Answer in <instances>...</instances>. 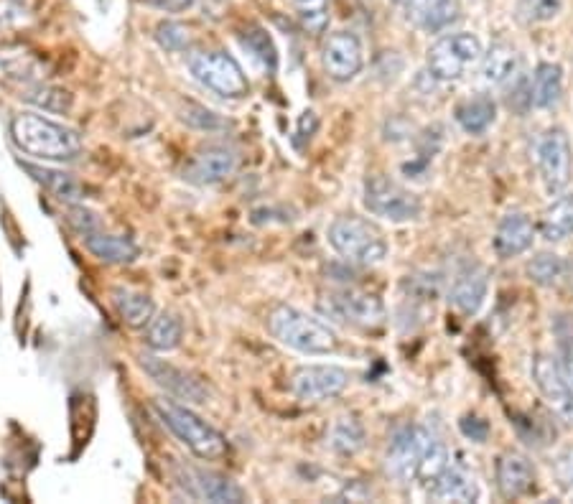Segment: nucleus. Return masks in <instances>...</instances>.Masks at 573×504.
<instances>
[{
    "label": "nucleus",
    "mask_w": 573,
    "mask_h": 504,
    "mask_svg": "<svg viewBox=\"0 0 573 504\" xmlns=\"http://www.w3.org/2000/svg\"><path fill=\"white\" fill-rule=\"evenodd\" d=\"M13 143L26 156L41 161H72L82 151V138L77 130L46 118L41 112H21L11 123Z\"/></svg>",
    "instance_id": "1"
},
{
    "label": "nucleus",
    "mask_w": 573,
    "mask_h": 504,
    "mask_svg": "<svg viewBox=\"0 0 573 504\" xmlns=\"http://www.w3.org/2000/svg\"><path fill=\"white\" fill-rule=\"evenodd\" d=\"M268 331L283 347L293 349V352L311 354V357H324V354L337 352L339 344L332 326L296 306L273 308L268 316Z\"/></svg>",
    "instance_id": "2"
},
{
    "label": "nucleus",
    "mask_w": 573,
    "mask_h": 504,
    "mask_svg": "<svg viewBox=\"0 0 573 504\" xmlns=\"http://www.w3.org/2000/svg\"><path fill=\"white\" fill-rule=\"evenodd\" d=\"M158 418L191 454L202 461H220L227 456V438L222 436L214 426H209L207 420L199 418L191 408H186L184 403H176V400L158 398L153 403Z\"/></svg>",
    "instance_id": "3"
},
{
    "label": "nucleus",
    "mask_w": 573,
    "mask_h": 504,
    "mask_svg": "<svg viewBox=\"0 0 573 504\" xmlns=\"http://www.w3.org/2000/svg\"><path fill=\"white\" fill-rule=\"evenodd\" d=\"M326 240L334 250L357 265H377L388 258V242L377 227L360 217H339L329 224Z\"/></svg>",
    "instance_id": "4"
},
{
    "label": "nucleus",
    "mask_w": 573,
    "mask_h": 504,
    "mask_svg": "<svg viewBox=\"0 0 573 504\" xmlns=\"http://www.w3.org/2000/svg\"><path fill=\"white\" fill-rule=\"evenodd\" d=\"M189 74L202 87L227 100H240L248 95L250 82L240 64L225 51H199L189 56Z\"/></svg>",
    "instance_id": "5"
},
{
    "label": "nucleus",
    "mask_w": 573,
    "mask_h": 504,
    "mask_svg": "<svg viewBox=\"0 0 573 504\" xmlns=\"http://www.w3.org/2000/svg\"><path fill=\"white\" fill-rule=\"evenodd\" d=\"M362 204L372 217H380L385 222L405 224L416 222L423 214V204L418 194L411 189L395 184L388 176H370L365 181V194H362Z\"/></svg>",
    "instance_id": "6"
},
{
    "label": "nucleus",
    "mask_w": 573,
    "mask_h": 504,
    "mask_svg": "<svg viewBox=\"0 0 573 504\" xmlns=\"http://www.w3.org/2000/svg\"><path fill=\"white\" fill-rule=\"evenodd\" d=\"M482 54L484 46L477 34H469V31L449 34L428 49V72L441 82H451V79H459L474 62H479Z\"/></svg>",
    "instance_id": "7"
},
{
    "label": "nucleus",
    "mask_w": 573,
    "mask_h": 504,
    "mask_svg": "<svg viewBox=\"0 0 573 504\" xmlns=\"http://www.w3.org/2000/svg\"><path fill=\"white\" fill-rule=\"evenodd\" d=\"M321 314H326L329 319L342 321V324L362 326V329H377V326L385 324L388 319V311H385V303L377 296L370 293L354 291V288H342V291H332L326 296L319 298Z\"/></svg>",
    "instance_id": "8"
},
{
    "label": "nucleus",
    "mask_w": 573,
    "mask_h": 504,
    "mask_svg": "<svg viewBox=\"0 0 573 504\" xmlns=\"http://www.w3.org/2000/svg\"><path fill=\"white\" fill-rule=\"evenodd\" d=\"M535 158H538V174L545 191L558 196L571 179V140H568L566 130H545L535 148Z\"/></svg>",
    "instance_id": "9"
},
{
    "label": "nucleus",
    "mask_w": 573,
    "mask_h": 504,
    "mask_svg": "<svg viewBox=\"0 0 573 504\" xmlns=\"http://www.w3.org/2000/svg\"><path fill=\"white\" fill-rule=\"evenodd\" d=\"M428 446H431V438H428L423 428L405 426L395 431L393 438H390L388 454H385V471H388V476H393L395 482L400 484L416 479L418 466H421V459Z\"/></svg>",
    "instance_id": "10"
},
{
    "label": "nucleus",
    "mask_w": 573,
    "mask_h": 504,
    "mask_svg": "<svg viewBox=\"0 0 573 504\" xmlns=\"http://www.w3.org/2000/svg\"><path fill=\"white\" fill-rule=\"evenodd\" d=\"M321 64L334 82H349L365 67V46L352 31H334L321 46Z\"/></svg>",
    "instance_id": "11"
},
{
    "label": "nucleus",
    "mask_w": 573,
    "mask_h": 504,
    "mask_svg": "<svg viewBox=\"0 0 573 504\" xmlns=\"http://www.w3.org/2000/svg\"><path fill=\"white\" fill-rule=\"evenodd\" d=\"M349 385V372L337 364H306L293 372L291 392L304 403H321L337 398Z\"/></svg>",
    "instance_id": "12"
},
{
    "label": "nucleus",
    "mask_w": 573,
    "mask_h": 504,
    "mask_svg": "<svg viewBox=\"0 0 573 504\" xmlns=\"http://www.w3.org/2000/svg\"><path fill=\"white\" fill-rule=\"evenodd\" d=\"M141 367L146 370V375L151 377L158 387H163V390L171 392L174 398L184 400V403L202 405L209 400L207 385H204L199 377L181 370V367H176V364L166 362V359L153 357V354H143Z\"/></svg>",
    "instance_id": "13"
},
{
    "label": "nucleus",
    "mask_w": 573,
    "mask_h": 504,
    "mask_svg": "<svg viewBox=\"0 0 573 504\" xmlns=\"http://www.w3.org/2000/svg\"><path fill=\"white\" fill-rule=\"evenodd\" d=\"M179 484L191 499L214 504H240L248 499L245 489L237 487L232 479L217 474V471L199 469V466H184L179 471Z\"/></svg>",
    "instance_id": "14"
},
{
    "label": "nucleus",
    "mask_w": 573,
    "mask_h": 504,
    "mask_svg": "<svg viewBox=\"0 0 573 504\" xmlns=\"http://www.w3.org/2000/svg\"><path fill=\"white\" fill-rule=\"evenodd\" d=\"M237 163H240L237 151H232L230 146L212 143V146L202 148V151L191 156V161L184 168V179L197 186L220 184V181L230 179L235 174Z\"/></svg>",
    "instance_id": "15"
},
{
    "label": "nucleus",
    "mask_w": 573,
    "mask_h": 504,
    "mask_svg": "<svg viewBox=\"0 0 573 504\" xmlns=\"http://www.w3.org/2000/svg\"><path fill=\"white\" fill-rule=\"evenodd\" d=\"M533 380L538 385L540 395L553 405L561 415L573 413V395L571 385H568L566 370L558 364L556 357L551 354H538L533 362Z\"/></svg>",
    "instance_id": "16"
},
{
    "label": "nucleus",
    "mask_w": 573,
    "mask_h": 504,
    "mask_svg": "<svg viewBox=\"0 0 573 504\" xmlns=\"http://www.w3.org/2000/svg\"><path fill=\"white\" fill-rule=\"evenodd\" d=\"M405 21L426 31L439 34L459 18V0H398Z\"/></svg>",
    "instance_id": "17"
},
{
    "label": "nucleus",
    "mask_w": 573,
    "mask_h": 504,
    "mask_svg": "<svg viewBox=\"0 0 573 504\" xmlns=\"http://www.w3.org/2000/svg\"><path fill=\"white\" fill-rule=\"evenodd\" d=\"M535 240V227L525 214H507L502 222L497 224L495 232V252L497 258H517L533 247Z\"/></svg>",
    "instance_id": "18"
},
{
    "label": "nucleus",
    "mask_w": 573,
    "mask_h": 504,
    "mask_svg": "<svg viewBox=\"0 0 573 504\" xmlns=\"http://www.w3.org/2000/svg\"><path fill=\"white\" fill-rule=\"evenodd\" d=\"M489 291V275L482 265H467L451 286V303L464 314H477Z\"/></svg>",
    "instance_id": "19"
},
{
    "label": "nucleus",
    "mask_w": 573,
    "mask_h": 504,
    "mask_svg": "<svg viewBox=\"0 0 573 504\" xmlns=\"http://www.w3.org/2000/svg\"><path fill=\"white\" fill-rule=\"evenodd\" d=\"M535 471L523 454H505L497 461V487L505 497H523L533 489Z\"/></svg>",
    "instance_id": "20"
},
{
    "label": "nucleus",
    "mask_w": 573,
    "mask_h": 504,
    "mask_svg": "<svg viewBox=\"0 0 573 504\" xmlns=\"http://www.w3.org/2000/svg\"><path fill=\"white\" fill-rule=\"evenodd\" d=\"M431 497L439 502H477L479 487L474 476L459 466H451L431 484Z\"/></svg>",
    "instance_id": "21"
},
{
    "label": "nucleus",
    "mask_w": 573,
    "mask_h": 504,
    "mask_svg": "<svg viewBox=\"0 0 573 504\" xmlns=\"http://www.w3.org/2000/svg\"><path fill=\"white\" fill-rule=\"evenodd\" d=\"M85 247L92 252V255H95L97 260H102V263H115V265L133 263V260L141 255L138 245H135L130 237L107 235V232H102V230L95 232V235H87Z\"/></svg>",
    "instance_id": "22"
},
{
    "label": "nucleus",
    "mask_w": 573,
    "mask_h": 504,
    "mask_svg": "<svg viewBox=\"0 0 573 504\" xmlns=\"http://www.w3.org/2000/svg\"><path fill=\"white\" fill-rule=\"evenodd\" d=\"M110 298H113V306L120 319L128 326H133V329H143V326L151 324V319L156 316L153 298L146 296V293L130 291V288H115V291L110 293Z\"/></svg>",
    "instance_id": "23"
},
{
    "label": "nucleus",
    "mask_w": 573,
    "mask_h": 504,
    "mask_svg": "<svg viewBox=\"0 0 573 504\" xmlns=\"http://www.w3.org/2000/svg\"><path fill=\"white\" fill-rule=\"evenodd\" d=\"M181 339H184V321L171 311L153 316L151 324H148L146 342L153 352H174Z\"/></svg>",
    "instance_id": "24"
},
{
    "label": "nucleus",
    "mask_w": 573,
    "mask_h": 504,
    "mask_svg": "<svg viewBox=\"0 0 573 504\" xmlns=\"http://www.w3.org/2000/svg\"><path fill=\"white\" fill-rule=\"evenodd\" d=\"M563 92V69L558 64H540L530 84V105L553 107Z\"/></svg>",
    "instance_id": "25"
},
{
    "label": "nucleus",
    "mask_w": 573,
    "mask_h": 504,
    "mask_svg": "<svg viewBox=\"0 0 573 504\" xmlns=\"http://www.w3.org/2000/svg\"><path fill=\"white\" fill-rule=\"evenodd\" d=\"M497 120V107L489 97H474L456 107V123L472 135L487 133Z\"/></svg>",
    "instance_id": "26"
},
{
    "label": "nucleus",
    "mask_w": 573,
    "mask_h": 504,
    "mask_svg": "<svg viewBox=\"0 0 573 504\" xmlns=\"http://www.w3.org/2000/svg\"><path fill=\"white\" fill-rule=\"evenodd\" d=\"M540 232L548 242H561L573 235V194L561 196L551 207L545 209Z\"/></svg>",
    "instance_id": "27"
},
{
    "label": "nucleus",
    "mask_w": 573,
    "mask_h": 504,
    "mask_svg": "<svg viewBox=\"0 0 573 504\" xmlns=\"http://www.w3.org/2000/svg\"><path fill=\"white\" fill-rule=\"evenodd\" d=\"M517 51L507 44H495L482 59V79L487 84H505L517 72Z\"/></svg>",
    "instance_id": "28"
},
{
    "label": "nucleus",
    "mask_w": 573,
    "mask_h": 504,
    "mask_svg": "<svg viewBox=\"0 0 573 504\" xmlns=\"http://www.w3.org/2000/svg\"><path fill=\"white\" fill-rule=\"evenodd\" d=\"M21 166L26 168L39 184H44L51 194H57L62 202L82 199V184H79L72 174H64V171H57V168L34 166V163H21Z\"/></svg>",
    "instance_id": "29"
},
{
    "label": "nucleus",
    "mask_w": 573,
    "mask_h": 504,
    "mask_svg": "<svg viewBox=\"0 0 573 504\" xmlns=\"http://www.w3.org/2000/svg\"><path fill=\"white\" fill-rule=\"evenodd\" d=\"M329 446L337 451V454H357L362 446H365V428L357 418L352 415H344L337 418V423L329 431Z\"/></svg>",
    "instance_id": "30"
},
{
    "label": "nucleus",
    "mask_w": 573,
    "mask_h": 504,
    "mask_svg": "<svg viewBox=\"0 0 573 504\" xmlns=\"http://www.w3.org/2000/svg\"><path fill=\"white\" fill-rule=\"evenodd\" d=\"M240 41L242 46L253 54L255 62H260V67L263 69H273L278 67V51H276V44H273V39L268 36V31H265L263 26H248L245 31L240 34Z\"/></svg>",
    "instance_id": "31"
},
{
    "label": "nucleus",
    "mask_w": 573,
    "mask_h": 504,
    "mask_svg": "<svg viewBox=\"0 0 573 504\" xmlns=\"http://www.w3.org/2000/svg\"><path fill=\"white\" fill-rule=\"evenodd\" d=\"M566 263H563L561 255L556 252H540L538 258L530 260L528 275L538 283V286H558L563 278H566Z\"/></svg>",
    "instance_id": "32"
},
{
    "label": "nucleus",
    "mask_w": 573,
    "mask_h": 504,
    "mask_svg": "<svg viewBox=\"0 0 573 504\" xmlns=\"http://www.w3.org/2000/svg\"><path fill=\"white\" fill-rule=\"evenodd\" d=\"M181 123H186L194 130H204V133H217V130L227 128V120H222L220 115L209 107L199 105V102H184L179 110Z\"/></svg>",
    "instance_id": "33"
},
{
    "label": "nucleus",
    "mask_w": 573,
    "mask_h": 504,
    "mask_svg": "<svg viewBox=\"0 0 573 504\" xmlns=\"http://www.w3.org/2000/svg\"><path fill=\"white\" fill-rule=\"evenodd\" d=\"M446 469H449V451H446L444 443L431 441V446H428L426 454H423L421 466H418V479L431 487Z\"/></svg>",
    "instance_id": "34"
},
{
    "label": "nucleus",
    "mask_w": 573,
    "mask_h": 504,
    "mask_svg": "<svg viewBox=\"0 0 573 504\" xmlns=\"http://www.w3.org/2000/svg\"><path fill=\"white\" fill-rule=\"evenodd\" d=\"M26 100L39 105L46 112H69L72 110V95L59 87H49V84H39L34 90H29Z\"/></svg>",
    "instance_id": "35"
},
{
    "label": "nucleus",
    "mask_w": 573,
    "mask_h": 504,
    "mask_svg": "<svg viewBox=\"0 0 573 504\" xmlns=\"http://www.w3.org/2000/svg\"><path fill=\"white\" fill-rule=\"evenodd\" d=\"M156 41L166 51H186L191 44L189 28L176 21H163L156 26Z\"/></svg>",
    "instance_id": "36"
},
{
    "label": "nucleus",
    "mask_w": 573,
    "mask_h": 504,
    "mask_svg": "<svg viewBox=\"0 0 573 504\" xmlns=\"http://www.w3.org/2000/svg\"><path fill=\"white\" fill-rule=\"evenodd\" d=\"M298 6V18L304 23V28L321 34L329 23V13H326V0H293Z\"/></svg>",
    "instance_id": "37"
},
{
    "label": "nucleus",
    "mask_w": 573,
    "mask_h": 504,
    "mask_svg": "<svg viewBox=\"0 0 573 504\" xmlns=\"http://www.w3.org/2000/svg\"><path fill=\"white\" fill-rule=\"evenodd\" d=\"M563 0H520V13L530 23H545L561 13Z\"/></svg>",
    "instance_id": "38"
},
{
    "label": "nucleus",
    "mask_w": 573,
    "mask_h": 504,
    "mask_svg": "<svg viewBox=\"0 0 573 504\" xmlns=\"http://www.w3.org/2000/svg\"><path fill=\"white\" fill-rule=\"evenodd\" d=\"M67 222L74 232H79L82 237L95 235V232L102 230V219L100 214H95L92 209L82 207V204H74L67 212Z\"/></svg>",
    "instance_id": "39"
},
{
    "label": "nucleus",
    "mask_w": 573,
    "mask_h": 504,
    "mask_svg": "<svg viewBox=\"0 0 573 504\" xmlns=\"http://www.w3.org/2000/svg\"><path fill=\"white\" fill-rule=\"evenodd\" d=\"M461 433H464V436H467V438H472V441L482 443L484 438H487L489 426H487V423H484V420L472 418V415H469V418L461 420Z\"/></svg>",
    "instance_id": "40"
},
{
    "label": "nucleus",
    "mask_w": 573,
    "mask_h": 504,
    "mask_svg": "<svg viewBox=\"0 0 573 504\" xmlns=\"http://www.w3.org/2000/svg\"><path fill=\"white\" fill-rule=\"evenodd\" d=\"M153 3L166 13H184L194 6V0H153Z\"/></svg>",
    "instance_id": "41"
},
{
    "label": "nucleus",
    "mask_w": 573,
    "mask_h": 504,
    "mask_svg": "<svg viewBox=\"0 0 573 504\" xmlns=\"http://www.w3.org/2000/svg\"><path fill=\"white\" fill-rule=\"evenodd\" d=\"M566 377H568V385H571V395H573V352L568 354V362H566Z\"/></svg>",
    "instance_id": "42"
},
{
    "label": "nucleus",
    "mask_w": 573,
    "mask_h": 504,
    "mask_svg": "<svg viewBox=\"0 0 573 504\" xmlns=\"http://www.w3.org/2000/svg\"><path fill=\"white\" fill-rule=\"evenodd\" d=\"M568 278H571V288H573V265H571V268H568Z\"/></svg>",
    "instance_id": "43"
}]
</instances>
